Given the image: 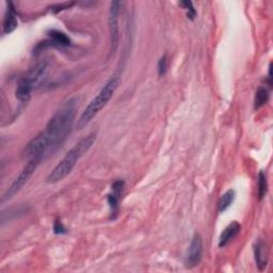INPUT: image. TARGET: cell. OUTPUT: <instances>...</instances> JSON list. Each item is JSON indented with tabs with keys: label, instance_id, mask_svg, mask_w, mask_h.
<instances>
[{
	"label": "cell",
	"instance_id": "cell-1",
	"mask_svg": "<svg viewBox=\"0 0 273 273\" xmlns=\"http://www.w3.org/2000/svg\"><path fill=\"white\" fill-rule=\"evenodd\" d=\"M76 114V101L70 99L64 102L46 125L44 133L49 138L51 145L56 146L70 134Z\"/></svg>",
	"mask_w": 273,
	"mask_h": 273
},
{
	"label": "cell",
	"instance_id": "cell-2",
	"mask_svg": "<svg viewBox=\"0 0 273 273\" xmlns=\"http://www.w3.org/2000/svg\"><path fill=\"white\" fill-rule=\"evenodd\" d=\"M96 139L95 134H90L82 140H80L77 144L72 148L67 155L64 156L63 159L53 169V171L47 176L46 181L48 184H57L59 181L66 178L75 167L78 160L92 148Z\"/></svg>",
	"mask_w": 273,
	"mask_h": 273
},
{
	"label": "cell",
	"instance_id": "cell-3",
	"mask_svg": "<svg viewBox=\"0 0 273 273\" xmlns=\"http://www.w3.org/2000/svg\"><path fill=\"white\" fill-rule=\"evenodd\" d=\"M119 87V79L116 77L111 78L105 85L102 86L97 95L90 101L79 120L77 121V128L81 131L91 121H92L98 112L107 106L109 100L112 98L115 90Z\"/></svg>",
	"mask_w": 273,
	"mask_h": 273
},
{
	"label": "cell",
	"instance_id": "cell-4",
	"mask_svg": "<svg viewBox=\"0 0 273 273\" xmlns=\"http://www.w3.org/2000/svg\"><path fill=\"white\" fill-rule=\"evenodd\" d=\"M47 72L48 64L46 61L35 64L33 68L28 71L27 74L19 79L15 90L16 98L23 102L28 101L31 97L32 91L37 87H40L44 81Z\"/></svg>",
	"mask_w": 273,
	"mask_h": 273
},
{
	"label": "cell",
	"instance_id": "cell-5",
	"mask_svg": "<svg viewBox=\"0 0 273 273\" xmlns=\"http://www.w3.org/2000/svg\"><path fill=\"white\" fill-rule=\"evenodd\" d=\"M42 159H43L42 156H34V157L30 158L28 163L26 164L25 167L23 169V171L19 173V175L15 178L14 181H13L12 185L10 186V188L5 193V196L3 197V203H5L6 201L11 200L13 197L15 196L17 192H19V190L26 184H27V181L33 175V173L36 170V167L38 166V164L41 163Z\"/></svg>",
	"mask_w": 273,
	"mask_h": 273
},
{
	"label": "cell",
	"instance_id": "cell-6",
	"mask_svg": "<svg viewBox=\"0 0 273 273\" xmlns=\"http://www.w3.org/2000/svg\"><path fill=\"white\" fill-rule=\"evenodd\" d=\"M122 3L113 2L109 11V30H110V54L113 55L119 46V15Z\"/></svg>",
	"mask_w": 273,
	"mask_h": 273
},
{
	"label": "cell",
	"instance_id": "cell-7",
	"mask_svg": "<svg viewBox=\"0 0 273 273\" xmlns=\"http://www.w3.org/2000/svg\"><path fill=\"white\" fill-rule=\"evenodd\" d=\"M51 148H53V145H51L49 138L44 132H42L28 143L27 148H26V154L30 158L34 157V156H42V157H44V155Z\"/></svg>",
	"mask_w": 273,
	"mask_h": 273
},
{
	"label": "cell",
	"instance_id": "cell-8",
	"mask_svg": "<svg viewBox=\"0 0 273 273\" xmlns=\"http://www.w3.org/2000/svg\"><path fill=\"white\" fill-rule=\"evenodd\" d=\"M202 257H203V241L201 236L199 234H197L190 243L189 252L186 259V266L188 268L197 267L201 263Z\"/></svg>",
	"mask_w": 273,
	"mask_h": 273
},
{
	"label": "cell",
	"instance_id": "cell-9",
	"mask_svg": "<svg viewBox=\"0 0 273 273\" xmlns=\"http://www.w3.org/2000/svg\"><path fill=\"white\" fill-rule=\"evenodd\" d=\"M8 9L6 11L5 18H4V26H3V30L5 34H9L11 32L14 31L17 27V15L14 7H13L12 3H8Z\"/></svg>",
	"mask_w": 273,
	"mask_h": 273
},
{
	"label": "cell",
	"instance_id": "cell-10",
	"mask_svg": "<svg viewBox=\"0 0 273 273\" xmlns=\"http://www.w3.org/2000/svg\"><path fill=\"white\" fill-rule=\"evenodd\" d=\"M254 254L258 269L263 271L268 264V249L266 242L258 240L254 245Z\"/></svg>",
	"mask_w": 273,
	"mask_h": 273
},
{
	"label": "cell",
	"instance_id": "cell-11",
	"mask_svg": "<svg viewBox=\"0 0 273 273\" xmlns=\"http://www.w3.org/2000/svg\"><path fill=\"white\" fill-rule=\"evenodd\" d=\"M241 226L236 221H234L233 223H230L220 235L219 239V246L220 248H224L225 245H227L234 238H235L238 234L240 233Z\"/></svg>",
	"mask_w": 273,
	"mask_h": 273
},
{
	"label": "cell",
	"instance_id": "cell-12",
	"mask_svg": "<svg viewBox=\"0 0 273 273\" xmlns=\"http://www.w3.org/2000/svg\"><path fill=\"white\" fill-rule=\"evenodd\" d=\"M124 187H125L124 180H116L112 186V193H110L108 196V203L113 214H115L116 211H118L119 201L121 198V194L124 190Z\"/></svg>",
	"mask_w": 273,
	"mask_h": 273
},
{
	"label": "cell",
	"instance_id": "cell-13",
	"mask_svg": "<svg viewBox=\"0 0 273 273\" xmlns=\"http://www.w3.org/2000/svg\"><path fill=\"white\" fill-rule=\"evenodd\" d=\"M48 36L50 38V42L56 46H70L71 38L61 31L58 30H50L48 32Z\"/></svg>",
	"mask_w": 273,
	"mask_h": 273
},
{
	"label": "cell",
	"instance_id": "cell-14",
	"mask_svg": "<svg viewBox=\"0 0 273 273\" xmlns=\"http://www.w3.org/2000/svg\"><path fill=\"white\" fill-rule=\"evenodd\" d=\"M236 193L234 190H227L222 197H221L219 201V212L220 213H224L227 208L233 204V202L235 201Z\"/></svg>",
	"mask_w": 273,
	"mask_h": 273
},
{
	"label": "cell",
	"instance_id": "cell-15",
	"mask_svg": "<svg viewBox=\"0 0 273 273\" xmlns=\"http://www.w3.org/2000/svg\"><path fill=\"white\" fill-rule=\"evenodd\" d=\"M269 100V92L268 90L264 87L258 88L257 92L255 94V99H254V108L255 109H259L261 107H263L264 105L268 102Z\"/></svg>",
	"mask_w": 273,
	"mask_h": 273
},
{
	"label": "cell",
	"instance_id": "cell-16",
	"mask_svg": "<svg viewBox=\"0 0 273 273\" xmlns=\"http://www.w3.org/2000/svg\"><path fill=\"white\" fill-rule=\"evenodd\" d=\"M267 191H268L267 177H266V174L262 171V172H259V174H258V197H259V200H262L266 197Z\"/></svg>",
	"mask_w": 273,
	"mask_h": 273
},
{
	"label": "cell",
	"instance_id": "cell-17",
	"mask_svg": "<svg viewBox=\"0 0 273 273\" xmlns=\"http://www.w3.org/2000/svg\"><path fill=\"white\" fill-rule=\"evenodd\" d=\"M179 5L188 11L187 16L190 19H194V17L197 16V12H196V10H194V7H193L191 2H181V3H179Z\"/></svg>",
	"mask_w": 273,
	"mask_h": 273
},
{
	"label": "cell",
	"instance_id": "cell-18",
	"mask_svg": "<svg viewBox=\"0 0 273 273\" xmlns=\"http://www.w3.org/2000/svg\"><path fill=\"white\" fill-rule=\"evenodd\" d=\"M166 71H167V58L164 55L163 57L160 58V60L158 62V74H159V76H164Z\"/></svg>",
	"mask_w": 273,
	"mask_h": 273
},
{
	"label": "cell",
	"instance_id": "cell-19",
	"mask_svg": "<svg viewBox=\"0 0 273 273\" xmlns=\"http://www.w3.org/2000/svg\"><path fill=\"white\" fill-rule=\"evenodd\" d=\"M54 232L56 234H64V233H67V229H66V227L63 226V224L61 222L57 221V222L54 225Z\"/></svg>",
	"mask_w": 273,
	"mask_h": 273
}]
</instances>
